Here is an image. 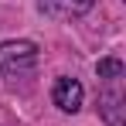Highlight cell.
I'll use <instances>...</instances> for the list:
<instances>
[{
  "instance_id": "6da1fadb",
  "label": "cell",
  "mask_w": 126,
  "mask_h": 126,
  "mask_svg": "<svg viewBox=\"0 0 126 126\" xmlns=\"http://www.w3.org/2000/svg\"><path fill=\"white\" fill-rule=\"evenodd\" d=\"M38 65V44L17 38V41H3L0 44V75L7 79H21L27 72H34Z\"/></svg>"
},
{
  "instance_id": "7a4b0ae2",
  "label": "cell",
  "mask_w": 126,
  "mask_h": 126,
  "mask_svg": "<svg viewBox=\"0 0 126 126\" xmlns=\"http://www.w3.org/2000/svg\"><path fill=\"white\" fill-rule=\"evenodd\" d=\"M82 99H85V89L79 79L72 75H58L55 85H51V102L58 106L62 112H79L82 109Z\"/></svg>"
},
{
  "instance_id": "3957f363",
  "label": "cell",
  "mask_w": 126,
  "mask_h": 126,
  "mask_svg": "<svg viewBox=\"0 0 126 126\" xmlns=\"http://www.w3.org/2000/svg\"><path fill=\"white\" fill-rule=\"evenodd\" d=\"M38 7L55 21H72V17L89 14L95 7V0H38Z\"/></svg>"
},
{
  "instance_id": "277c9868",
  "label": "cell",
  "mask_w": 126,
  "mask_h": 126,
  "mask_svg": "<svg viewBox=\"0 0 126 126\" xmlns=\"http://www.w3.org/2000/svg\"><path fill=\"white\" fill-rule=\"evenodd\" d=\"M95 75L102 82H123V62L119 58H102V62L95 65Z\"/></svg>"
}]
</instances>
